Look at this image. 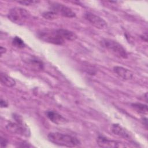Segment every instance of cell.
<instances>
[{"instance_id": "1", "label": "cell", "mask_w": 148, "mask_h": 148, "mask_svg": "<svg viewBox=\"0 0 148 148\" xmlns=\"http://www.w3.org/2000/svg\"><path fill=\"white\" fill-rule=\"evenodd\" d=\"M47 138L50 142L58 146L73 147L80 145V142L77 138L58 132H50Z\"/></svg>"}, {"instance_id": "2", "label": "cell", "mask_w": 148, "mask_h": 148, "mask_svg": "<svg viewBox=\"0 0 148 148\" xmlns=\"http://www.w3.org/2000/svg\"><path fill=\"white\" fill-rule=\"evenodd\" d=\"M36 35L41 40L56 45H62L65 42L61 36L59 29H41L38 31Z\"/></svg>"}, {"instance_id": "3", "label": "cell", "mask_w": 148, "mask_h": 148, "mask_svg": "<svg viewBox=\"0 0 148 148\" xmlns=\"http://www.w3.org/2000/svg\"><path fill=\"white\" fill-rule=\"evenodd\" d=\"M99 43L102 47L111 52L117 57L123 59L128 58V54L125 49L117 41L110 39L103 38Z\"/></svg>"}, {"instance_id": "4", "label": "cell", "mask_w": 148, "mask_h": 148, "mask_svg": "<svg viewBox=\"0 0 148 148\" xmlns=\"http://www.w3.org/2000/svg\"><path fill=\"white\" fill-rule=\"evenodd\" d=\"M29 17L30 13L25 9L20 7L10 9L8 13V18L13 23L18 25L24 24Z\"/></svg>"}, {"instance_id": "5", "label": "cell", "mask_w": 148, "mask_h": 148, "mask_svg": "<svg viewBox=\"0 0 148 148\" xmlns=\"http://www.w3.org/2000/svg\"><path fill=\"white\" fill-rule=\"evenodd\" d=\"M13 117V119L16 120V122H10L8 124L6 127L7 130L13 134L28 136L30 134L29 131L24 124L21 117L19 115L16 114H14Z\"/></svg>"}, {"instance_id": "6", "label": "cell", "mask_w": 148, "mask_h": 148, "mask_svg": "<svg viewBox=\"0 0 148 148\" xmlns=\"http://www.w3.org/2000/svg\"><path fill=\"white\" fill-rule=\"evenodd\" d=\"M50 10L55 12L58 16H62L65 17L73 18L76 17V13L69 7L55 2H50L49 3Z\"/></svg>"}, {"instance_id": "7", "label": "cell", "mask_w": 148, "mask_h": 148, "mask_svg": "<svg viewBox=\"0 0 148 148\" xmlns=\"http://www.w3.org/2000/svg\"><path fill=\"white\" fill-rule=\"evenodd\" d=\"M84 17L97 28L103 29H106L108 27L107 23L102 18L91 12H86L84 14Z\"/></svg>"}, {"instance_id": "8", "label": "cell", "mask_w": 148, "mask_h": 148, "mask_svg": "<svg viewBox=\"0 0 148 148\" xmlns=\"http://www.w3.org/2000/svg\"><path fill=\"white\" fill-rule=\"evenodd\" d=\"M97 143L99 147L105 148H115V147H123L125 145L119 141L110 139L103 136H98L97 138Z\"/></svg>"}, {"instance_id": "9", "label": "cell", "mask_w": 148, "mask_h": 148, "mask_svg": "<svg viewBox=\"0 0 148 148\" xmlns=\"http://www.w3.org/2000/svg\"><path fill=\"white\" fill-rule=\"evenodd\" d=\"M45 114L51 122L57 125L65 123L66 121V120L62 116L54 110H47Z\"/></svg>"}, {"instance_id": "10", "label": "cell", "mask_w": 148, "mask_h": 148, "mask_svg": "<svg viewBox=\"0 0 148 148\" xmlns=\"http://www.w3.org/2000/svg\"><path fill=\"white\" fill-rule=\"evenodd\" d=\"M113 71L117 76L124 80H130L134 76L132 71L123 66H115L113 67Z\"/></svg>"}, {"instance_id": "11", "label": "cell", "mask_w": 148, "mask_h": 148, "mask_svg": "<svg viewBox=\"0 0 148 148\" xmlns=\"http://www.w3.org/2000/svg\"><path fill=\"white\" fill-rule=\"evenodd\" d=\"M24 61L33 71H40L43 69V64L42 61L34 56L28 58L25 60Z\"/></svg>"}, {"instance_id": "12", "label": "cell", "mask_w": 148, "mask_h": 148, "mask_svg": "<svg viewBox=\"0 0 148 148\" xmlns=\"http://www.w3.org/2000/svg\"><path fill=\"white\" fill-rule=\"evenodd\" d=\"M111 131L114 134L120 137L127 139H130L131 138L130 133L119 124H112L111 127Z\"/></svg>"}, {"instance_id": "13", "label": "cell", "mask_w": 148, "mask_h": 148, "mask_svg": "<svg viewBox=\"0 0 148 148\" xmlns=\"http://www.w3.org/2000/svg\"><path fill=\"white\" fill-rule=\"evenodd\" d=\"M0 80L2 85L8 87H12L16 85L15 80L4 72H1Z\"/></svg>"}, {"instance_id": "14", "label": "cell", "mask_w": 148, "mask_h": 148, "mask_svg": "<svg viewBox=\"0 0 148 148\" xmlns=\"http://www.w3.org/2000/svg\"><path fill=\"white\" fill-rule=\"evenodd\" d=\"M59 31L61 36L65 40L73 41L75 40L77 38V35L73 31L63 28H60Z\"/></svg>"}, {"instance_id": "15", "label": "cell", "mask_w": 148, "mask_h": 148, "mask_svg": "<svg viewBox=\"0 0 148 148\" xmlns=\"http://www.w3.org/2000/svg\"><path fill=\"white\" fill-rule=\"evenodd\" d=\"M131 107L138 113L142 114H147V105L146 104L136 102L131 103Z\"/></svg>"}, {"instance_id": "16", "label": "cell", "mask_w": 148, "mask_h": 148, "mask_svg": "<svg viewBox=\"0 0 148 148\" xmlns=\"http://www.w3.org/2000/svg\"><path fill=\"white\" fill-rule=\"evenodd\" d=\"M12 43L13 46L18 49H23L25 46L24 41L18 36H14L12 39Z\"/></svg>"}, {"instance_id": "17", "label": "cell", "mask_w": 148, "mask_h": 148, "mask_svg": "<svg viewBox=\"0 0 148 148\" xmlns=\"http://www.w3.org/2000/svg\"><path fill=\"white\" fill-rule=\"evenodd\" d=\"M42 16L43 17H44L45 19H47V20H54V19H56L58 17V14H57L55 12L51 10L43 12L42 14Z\"/></svg>"}, {"instance_id": "18", "label": "cell", "mask_w": 148, "mask_h": 148, "mask_svg": "<svg viewBox=\"0 0 148 148\" xmlns=\"http://www.w3.org/2000/svg\"><path fill=\"white\" fill-rule=\"evenodd\" d=\"M18 3H20L23 5H34L35 3H38L39 2V1H18Z\"/></svg>"}, {"instance_id": "19", "label": "cell", "mask_w": 148, "mask_h": 148, "mask_svg": "<svg viewBox=\"0 0 148 148\" xmlns=\"http://www.w3.org/2000/svg\"><path fill=\"white\" fill-rule=\"evenodd\" d=\"M0 145L1 147H5L8 145V140L2 136L0 137Z\"/></svg>"}, {"instance_id": "20", "label": "cell", "mask_w": 148, "mask_h": 148, "mask_svg": "<svg viewBox=\"0 0 148 148\" xmlns=\"http://www.w3.org/2000/svg\"><path fill=\"white\" fill-rule=\"evenodd\" d=\"M0 106L1 108H6L8 106V103L5 99L1 98L0 100Z\"/></svg>"}, {"instance_id": "21", "label": "cell", "mask_w": 148, "mask_h": 148, "mask_svg": "<svg viewBox=\"0 0 148 148\" xmlns=\"http://www.w3.org/2000/svg\"><path fill=\"white\" fill-rule=\"evenodd\" d=\"M19 144L20 145H18V147H32V146L31 145H29V143H26L25 142L19 143Z\"/></svg>"}, {"instance_id": "22", "label": "cell", "mask_w": 148, "mask_h": 148, "mask_svg": "<svg viewBox=\"0 0 148 148\" xmlns=\"http://www.w3.org/2000/svg\"><path fill=\"white\" fill-rule=\"evenodd\" d=\"M140 38L142 40H143L144 41H145L146 42L147 41V32H145L143 34H142L140 36Z\"/></svg>"}, {"instance_id": "23", "label": "cell", "mask_w": 148, "mask_h": 148, "mask_svg": "<svg viewBox=\"0 0 148 148\" xmlns=\"http://www.w3.org/2000/svg\"><path fill=\"white\" fill-rule=\"evenodd\" d=\"M6 51V49L2 47V46H1L0 47V53H1V55L2 56L3 53H5V52Z\"/></svg>"}, {"instance_id": "24", "label": "cell", "mask_w": 148, "mask_h": 148, "mask_svg": "<svg viewBox=\"0 0 148 148\" xmlns=\"http://www.w3.org/2000/svg\"><path fill=\"white\" fill-rule=\"evenodd\" d=\"M142 122H143V124H145V125L146 126V128H147V118H143V119H142Z\"/></svg>"}]
</instances>
